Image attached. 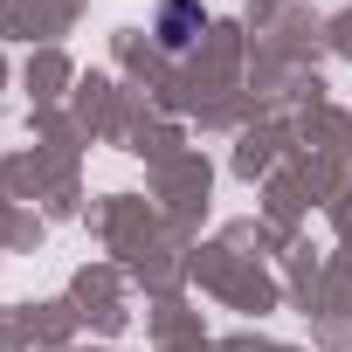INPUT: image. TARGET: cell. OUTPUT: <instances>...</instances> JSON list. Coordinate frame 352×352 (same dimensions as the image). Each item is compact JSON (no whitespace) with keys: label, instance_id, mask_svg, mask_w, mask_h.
Instances as JSON below:
<instances>
[{"label":"cell","instance_id":"obj_1","mask_svg":"<svg viewBox=\"0 0 352 352\" xmlns=\"http://www.w3.org/2000/svg\"><path fill=\"white\" fill-rule=\"evenodd\" d=\"M152 35H159V49H166V56H187V49L208 35V8H201V0H159Z\"/></svg>","mask_w":352,"mask_h":352}]
</instances>
